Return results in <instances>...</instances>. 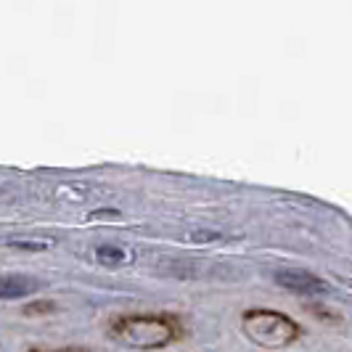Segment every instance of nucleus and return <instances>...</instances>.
Segmentation results:
<instances>
[{
  "label": "nucleus",
  "mask_w": 352,
  "mask_h": 352,
  "mask_svg": "<svg viewBox=\"0 0 352 352\" xmlns=\"http://www.w3.org/2000/svg\"><path fill=\"white\" fill-rule=\"evenodd\" d=\"M177 334L175 323L164 316H124L111 323V336L135 350H154L167 342H173Z\"/></svg>",
  "instance_id": "obj_1"
},
{
  "label": "nucleus",
  "mask_w": 352,
  "mask_h": 352,
  "mask_svg": "<svg viewBox=\"0 0 352 352\" xmlns=\"http://www.w3.org/2000/svg\"><path fill=\"white\" fill-rule=\"evenodd\" d=\"M241 329H244L247 339H252L260 347H267V350L286 347L300 336V326L294 320H289L281 313H273V310H249V313H244Z\"/></svg>",
  "instance_id": "obj_2"
},
{
  "label": "nucleus",
  "mask_w": 352,
  "mask_h": 352,
  "mask_svg": "<svg viewBox=\"0 0 352 352\" xmlns=\"http://www.w3.org/2000/svg\"><path fill=\"white\" fill-rule=\"evenodd\" d=\"M276 283L289 289V292H297V294H307V297H316L329 292L326 281H320L318 276L307 273V270H278L276 273Z\"/></svg>",
  "instance_id": "obj_3"
},
{
  "label": "nucleus",
  "mask_w": 352,
  "mask_h": 352,
  "mask_svg": "<svg viewBox=\"0 0 352 352\" xmlns=\"http://www.w3.org/2000/svg\"><path fill=\"white\" fill-rule=\"evenodd\" d=\"M40 289V281L24 273H6L0 276V300H19V297H30Z\"/></svg>",
  "instance_id": "obj_4"
},
{
  "label": "nucleus",
  "mask_w": 352,
  "mask_h": 352,
  "mask_svg": "<svg viewBox=\"0 0 352 352\" xmlns=\"http://www.w3.org/2000/svg\"><path fill=\"white\" fill-rule=\"evenodd\" d=\"M0 247L21 249V252H45L53 247L51 239H24V236H6L0 239Z\"/></svg>",
  "instance_id": "obj_5"
},
{
  "label": "nucleus",
  "mask_w": 352,
  "mask_h": 352,
  "mask_svg": "<svg viewBox=\"0 0 352 352\" xmlns=\"http://www.w3.org/2000/svg\"><path fill=\"white\" fill-rule=\"evenodd\" d=\"M96 257H98V263H104V265H124L133 260L130 249L114 247V244H101V247L96 249Z\"/></svg>",
  "instance_id": "obj_6"
},
{
  "label": "nucleus",
  "mask_w": 352,
  "mask_h": 352,
  "mask_svg": "<svg viewBox=\"0 0 352 352\" xmlns=\"http://www.w3.org/2000/svg\"><path fill=\"white\" fill-rule=\"evenodd\" d=\"M51 310H53L51 302H37V305L24 307V313H27V316H40V313H51Z\"/></svg>",
  "instance_id": "obj_7"
},
{
  "label": "nucleus",
  "mask_w": 352,
  "mask_h": 352,
  "mask_svg": "<svg viewBox=\"0 0 352 352\" xmlns=\"http://www.w3.org/2000/svg\"><path fill=\"white\" fill-rule=\"evenodd\" d=\"M56 352H88V350H82V347H64V350H56Z\"/></svg>",
  "instance_id": "obj_8"
}]
</instances>
